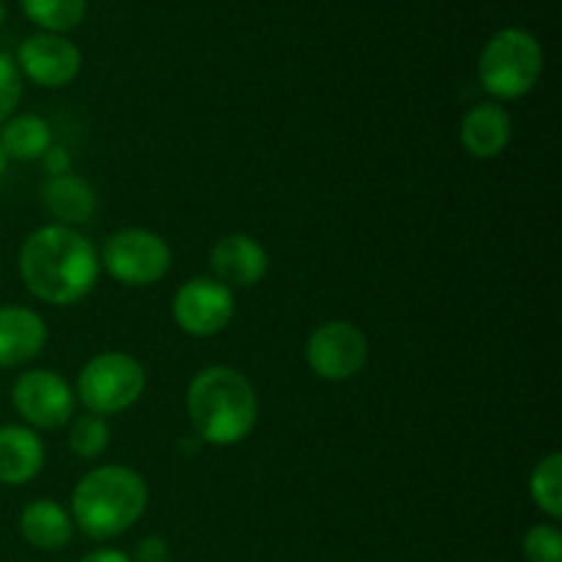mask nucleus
Segmentation results:
<instances>
[{"label": "nucleus", "instance_id": "nucleus-14", "mask_svg": "<svg viewBox=\"0 0 562 562\" xmlns=\"http://www.w3.org/2000/svg\"><path fill=\"white\" fill-rule=\"evenodd\" d=\"M47 461L42 437L27 426H0V486H27Z\"/></svg>", "mask_w": 562, "mask_h": 562}, {"label": "nucleus", "instance_id": "nucleus-16", "mask_svg": "<svg viewBox=\"0 0 562 562\" xmlns=\"http://www.w3.org/2000/svg\"><path fill=\"white\" fill-rule=\"evenodd\" d=\"M42 198L55 223L66 225V228H77V225L88 223L97 212V192L82 176L75 173L49 176Z\"/></svg>", "mask_w": 562, "mask_h": 562}, {"label": "nucleus", "instance_id": "nucleus-21", "mask_svg": "<svg viewBox=\"0 0 562 562\" xmlns=\"http://www.w3.org/2000/svg\"><path fill=\"white\" fill-rule=\"evenodd\" d=\"M527 562H562V532L554 525H536L521 541Z\"/></svg>", "mask_w": 562, "mask_h": 562}, {"label": "nucleus", "instance_id": "nucleus-7", "mask_svg": "<svg viewBox=\"0 0 562 562\" xmlns=\"http://www.w3.org/2000/svg\"><path fill=\"white\" fill-rule=\"evenodd\" d=\"M11 406L22 417V426L33 431H58L75 417V387L49 368H33L14 379Z\"/></svg>", "mask_w": 562, "mask_h": 562}, {"label": "nucleus", "instance_id": "nucleus-27", "mask_svg": "<svg viewBox=\"0 0 562 562\" xmlns=\"http://www.w3.org/2000/svg\"><path fill=\"white\" fill-rule=\"evenodd\" d=\"M3 22H5V5L3 0H0V27H3Z\"/></svg>", "mask_w": 562, "mask_h": 562}, {"label": "nucleus", "instance_id": "nucleus-9", "mask_svg": "<svg viewBox=\"0 0 562 562\" xmlns=\"http://www.w3.org/2000/svg\"><path fill=\"white\" fill-rule=\"evenodd\" d=\"M236 313L234 291L214 278H192L176 291L173 322L192 338H212L231 324Z\"/></svg>", "mask_w": 562, "mask_h": 562}, {"label": "nucleus", "instance_id": "nucleus-3", "mask_svg": "<svg viewBox=\"0 0 562 562\" xmlns=\"http://www.w3.org/2000/svg\"><path fill=\"white\" fill-rule=\"evenodd\" d=\"M148 508V483L124 464H102L82 475L71 492L75 530L91 541H113L140 521Z\"/></svg>", "mask_w": 562, "mask_h": 562}, {"label": "nucleus", "instance_id": "nucleus-2", "mask_svg": "<svg viewBox=\"0 0 562 562\" xmlns=\"http://www.w3.org/2000/svg\"><path fill=\"white\" fill-rule=\"evenodd\" d=\"M187 415L198 442L231 448L245 442L256 428L258 393L236 368H201L187 387Z\"/></svg>", "mask_w": 562, "mask_h": 562}, {"label": "nucleus", "instance_id": "nucleus-11", "mask_svg": "<svg viewBox=\"0 0 562 562\" xmlns=\"http://www.w3.org/2000/svg\"><path fill=\"white\" fill-rule=\"evenodd\" d=\"M209 269L225 289H252L269 272V252L256 236L225 234L209 250Z\"/></svg>", "mask_w": 562, "mask_h": 562}, {"label": "nucleus", "instance_id": "nucleus-25", "mask_svg": "<svg viewBox=\"0 0 562 562\" xmlns=\"http://www.w3.org/2000/svg\"><path fill=\"white\" fill-rule=\"evenodd\" d=\"M80 562H132V558L121 549H93L86 558H80Z\"/></svg>", "mask_w": 562, "mask_h": 562}, {"label": "nucleus", "instance_id": "nucleus-12", "mask_svg": "<svg viewBox=\"0 0 562 562\" xmlns=\"http://www.w3.org/2000/svg\"><path fill=\"white\" fill-rule=\"evenodd\" d=\"M47 346V324L25 305H0V368H20Z\"/></svg>", "mask_w": 562, "mask_h": 562}, {"label": "nucleus", "instance_id": "nucleus-1", "mask_svg": "<svg viewBox=\"0 0 562 562\" xmlns=\"http://www.w3.org/2000/svg\"><path fill=\"white\" fill-rule=\"evenodd\" d=\"M99 272V250L77 228L42 225L31 231L20 247L22 283L47 305L69 307L82 302L97 289Z\"/></svg>", "mask_w": 562, "mask_h": 562}, {"label": "nucleus", "instance_id": "nucleus-4", "mask_svg": "<svg viewBox=\"0 0 562 562\" xmlns=\"http://www.w3.org/2000/svg\"><path fill=\"white\" fill-rule=\"evenodd\" d=\"M543 75V47L525 27H503L494 33L477 58V80L497 102L521 99Z\"/></svg>", "mask_w": 562, "mask_h": 562}, {"label": "nucleus", "instance_id": "nucleus-17", "mask_svg": "<svg viewBox=\"0 0 562 562\" xmlns=\"http://www.w3.org/2000/svg\"><path fill=\"white\" fill-rule=\"evenodd\" d=\"M53 146V126L47 119L36 113L11 115L3 126H0V148H3L5 159L14 162H36L47 154Z\"/></svg>", "mask_w": 562, "mask_h": 562}, {"label": "nucleus", "instance_id": "nucleus-24", "mask_svg": "<svg viewBox=\"0 0 562 562\" xmlns=\"http://www.w3.org/2000/svg\"><path fill=\"white\" fill-rule=\"evenodd\" d=\"M44 162V170H47L49 176H64V173H71V159H69V151L60 146H49L47 154L42 157Z\"/></svg>", "mask_w": 562, "mask_h": 562}, {"label": "nucleus", "instance_id": "nucleus-15", "mask_svg": "<svg viewBox=\"0 0 562 562\" xmlns=\"http://www.w3.org/2000/svg\"><path fill=\"white\" fill-rule=\"evenodd\" d=\"M20 536L38 552H58L75 538V521L69 510L55 499H33L20 514Z\"/></svg>", "mask_w": 562, "mask_h": 562}, {"label": "nucleus", "instance_id": "nucleus-5", "mask_svg": "<svg viewBox=\"0 0 562 562\" xmlns=\"http://www.w3.org/2000/svg\"><path fill=\"white\" fill-rule=\"evenodd\" d=\"M146 368L126 351H102L77 373L75 398L82 409L99 417H113L132 409L146 393Z\"/></svg>", "mask_w": 562, "mask_h": 562}, {"label": "nucleus", "instance_id": "nucleus-8", "mask_svg": "<svg viewBox=\"0 0 562 562\" xmlns=\"http://www.w3.org/2000/svg\"><path fill=\"white\" fill-rule=\"evenodd\" d=\"M371 344L357 324L333 318L318 324L305 344V360L324 382H349L368 366Z\"/></svg>", "mask_w": 562, "mask_h": 562}, {"label": "nucleus", "instance_id": "nucleus-6", "mask_svg": "<svg viewBox=\"0 0 562 562\" xmlns=\"http://www.w3.org/2000/svg\"><path fill=\"white\" fill-rule=\"evenodd\" d=\"M173 252L168 241L148 228H121L108 236L99 267L121 285L130 289H146L157 285L170 272Z\"/></svg>", "mask_w": 562, "mask_h": 562}, {"label": "nucleus", "instance_id": "nucleus-22", "mask_svg": "<svg viewBox=\"0 0 562 562\" xmlns=\"http://www.w3.org/2000/svg\"><path fill=\"white\" fill-rule=\"evenodd\" d=\"M22 99V75L16 69L14 58L0 53V126L14 115Z\"/></svg>", "mask_w": 562, "mask_h": 562}, {"label": "nucleus", "instance_id": "nucleus-10", "mask_svg": "<svg viewBox=\"0 0 562 562\" xmlns=\"http://www.w3.org/2000/svg\"><path fill=\"white\" fill-rule=\"evenodd\" d=\"M22 77L42 88H64L80 75L82 55L71 38L60 33H33L16 47L14 58Z\"/></svg>", "mask_w": 562, "mask_h": 562}, {"label": "nucleus", "instance_id": "nucleus-26", "mask_svg": "<svg viewBox=\"0 0 562 562\" xmlns=\"http://www.w3.org/2000/svg\"><path fill=\"white\" fill-rule=\"evenodd\" d=\"M5 168H9V159H5V154H3V148H0V179H3V173H5Z\"/></svg>", "mask_w": 562, "mask_h": 562}, {"label": "nucleus", "instance_id": "nucleus-20", "mask_svg": "<svg viewBox=\"0 0 562 562\" xmlns=\"http://www.w3.org/2000/svg\"><path fill=\"white\" fill-rule=\"evenodd\" d=\"M69 450L77 456V459L93 461L99 456L108 453L110 448V426L104 417L91 415H75L69 420Z\"/></svg>", "mask_w": 562, "mask_h": 562}, {"label": "nucleus", "instance_id": "nucleus-13", "mask_svg": "<svg viewBox=\"0 0 562 562\" xmlns=\"http://www.w3.org/2000/svg\"><path fill=\"white\" fill-rule=\"evenodd\" d=\"M514 121L499 102H477L464 113L459 126L461 146L475 159H497L508 148Z\"/></svg>", "mask_w": 562, "mask_h": 562}, {"label": "nucleus", "instance_id": "nucleus-23", "mask_svg": "<svg viewBox=\"0 0 562 562\" xmlns=\"http://www.w3.org/2000/svg\"><path fill=\"white\" fill-rule=\"evenodd\" d=\"M170 560V549L168 541L159 536H146L135 549V558L132 562H168Z\"/></svg>", "mask_w": 562, "mask_h": 562}, {"label": "nucleus", "instance_id": "nucleus-18", "mask_svg": "<svg viewBox=\"0 0 562 562\" xmlns=\"http://www.w3.org/2000/svg\"><path fill=\"white\" fill-rule=\"evenodd\" d=\"M20 9L44 33H60L64 36L66 31H71V27L86 20L88 0H20Z\"/></svg>", "mask_w": 562, "mask_h": 562}, {"label": "nucleus", "instance_id": "nucleus-19", "mask_svg": "<svg viewBox=\"0 0 562 562\" xmlns=\"http://www.w3.org/2000/svg\"><path fill=\"white\" fill-rule=\"evenodd\" d=\"M530 497L541 514L558 521L562 516V453L552 450L543 456L530 475Z\"/></svg>", "mask_w": 562, "mask_h": 562}]
</instances>
